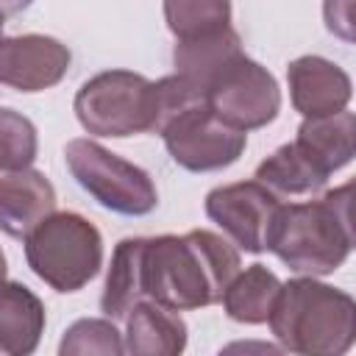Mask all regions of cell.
<instances>
[{"label": "cell", "mask_w": 356, "mask_h": 356, "mask_svg": "<svg viewBox=\"0 0 356 356\" xmlns=\"http://www.w3.org/2000/svg\"><path fill=\"white\" fill-rule=\"evenodd\" d=\"M236 273L239 253L220 234L197 228L184 236L164 234L145 242V298L175 312L217 303Z\"/></svg>", "instance_id": "6da1fadb"}, {"label": "cell", "mask_w": 356, "mask_h": 356, "mask_svg": "<svg viewBox=\"0 0 356 356\" xmlns=\"http://www.w3.org/2000/svg\"><path fill=\"white\" fill-rule=\"evenodd\" d=\"M350 192L353 186L345 184L320 200L281 206L270 228L267 250L300 275H328L342 267L353 248Z\"/></svg>", "instance_id": "7a4b0ae2"}, {"label": "cell", "mask_w": 356, "mask_h": 356, "mask_svg": "<svg viewBox=\"0 0 356 356\" xmlns=\"http://www.w3.org/2000/svg\"><path fill=\"white\" fill-rule=\"evenodd\" d=\"M267 323L284 350L339 356L356 337V303L348 292L303 275L281 284Z\"/></svg>", "instance_id": "3957f363"}, {"label": "cell", "mask_w": 356, "mask_h": 356, "mask_svg": "<svg viewBox=\"0 0 356 356\" xmlns=\"http://www.w3.org/2000/svg\"><path fill=\"white\" fill-rule=\"evenodd\" d=\"M22 242L28 267L56 292H78L103 264L100 231L75 211H53Z\"/></svg>", "instance_id": "277c9868"}, {"label": "cell", "mask_w": 356, "mask_h": 356, "mask_svg": "<svg viewBox=\"0 0 356 356\" xmlns=\"http://www.w3.org/2000/svg\"><path fill=\"white\" fill-rule=\"evenodd\" d=\"M78 122L95 136H134L153 128V83L131 70H106L75 95Z\"/></svg>", "instance_id": "5b68a950"}, {"label": "cell", "mask_w": 356, "mask_h": 356, "mask_svg": "<svg viewBox=\"0 0 356 356\" xmlns=\"http://www.w3.org/2000/svg\"><path fill=\"white\" fill-rule=\"evenodd\" d=\"M64 161L81 189L117 214L142 217L159 203L156 186L142 167L114 156L92 139H72L64 147Z\"/></svg>", "instance_id": "8992f818"}, {"label": "cell", "mask_w": 356, "mask_h": 356, "mask_svg": "<svg viewBox=\"0 0 356 356\" xmlns=\"http://www.w3.org/2000/svg\"><path fill=\"white\" fill-rule=\"evenodd\" d=\"M206 106L231 128L253 131L278 117L281 89L259 61L239 53L206 86Z\"/></svg>", "instance_id": "52a82bcc"}, {"label": "cell", "mask_w": 356, "mask_h": 356, "mask_svg": "<svg viewBox=\"0 0 356 356\" xmlns=\"http://www.w3.org/2000/svg\"><path fill=\"white\" fill-rule=\"evenodd\" d=\"M161 136L172 161L189 172L222 170L234 164L248 145V134L222 122L206 103L175 117Z\"/></svg>", "instance_id": "ba28073f"}, {"label": "cell", "mask_w": 356, "mask_h": 356, "mask_svg": "<svg viewBox=\"0 0 356 356\" xmlns=\"http://www.w3.org/2000/svg\"><path fill=\"white\" fill-rule=\"evenodd\" d=\"M278 197L259 181H239L217 186L206 195V214L217 222L242 250L264 253L273 220L278 214Z\"/></svg>", "instance_id": "9c48e42d"}, {"label": "cell", "mask_w": 356, "mask_h": 356, "mask_svg": "<svg viewBox=\"0 0 356 356\" xmlns=\"http://www.w3.org/2000/svg\"><path fill=\"white\" fill-rule=\"evenodd\" d=\"M70 50L53 36L25 33L0 39V83L19 92L56 86L70 70Z\"/></svg>", "instance_id": "30bf717a"}, {"label": "cell", "mask_w": 356, "mask_h": 356, "mask_svg": "<svg viewBox=\"0 0 356 356\" xmlns=\"http://www.w3.org/2000/svg\"><path fill=\"white\" fill-rule=\"evenodd\" d=\"M292 106L303 117H325L348 108L353 95L350 78L342 67L323 56H300L286 67Z\"/></svg>", "instance_id": "8fae6325"}, {"label": "cell", "mask_w": 356, "mask_h": 356, "mask_svg": "<svg viewBox=\"0 0 356 356\" xmlns=\"http://www.w3.org/2000/svg\"><path fill=\"white\" fill-rule=\"evenodd\" d=\"M56 211V189L36 170H14L0 178V231L25 239Z\"/></svg>", "instance_id": "7c38bea8"}, {"label": "cell", "mask_w": 356, "mask_h": 356, "mask_svg": "<svg viewBox=\"0 0 356 356\" xmlns=\"http://www.w3.org/2000/svg\"><path fill=\"white\" fill-rule=\"evenodd\" d=\"M125 350L134 356H178L186 348V323L175 309L142 298L125 314Z\"/></svg>", "instance_id": "4fadbf2b"}, {"label": "cell", "mask_w": 356, "mask_h": 356, "mask_svg": "<svg viewBox=\"0 0 356 356\" xmlns=\"http://www.w3.org/2000/svg\"><path fill=\"white\" fill-rule=\"evenodd\" d=\"M44 334L42 300L17 281L0 278V353L28 356Z\"/></svg>", "instance_id": "5bb4252c"}, {"label": "cell", "mask_w": 356, "mask_h": 356, "mask_svg": "<svg viewBox=\"0 0 356 356\" xmlns=\"http://www.w3.org/2000/svg\"><path fill=\"white\" fill-rule=\"evenodd\" d=\"M353 134H356L353 111L342 108V111L325 114V117H306L298 128L295 145L325 175H331L353 159Z\"/></svg>", "instance_id": "9a60e30c"}, {"label": "cell", "mask_w": 356, "mask_h": 356, "mask_svg": "<svg viewBox=\"0 0 356 356\" xmlns=\"http://www.w3.org/2000/svg\"><path fill=\"white\" fill-rule=\"evenodd\" d=\"M239 53H242L239 33L231 25H222L211 33L178 39V44L172 50V61H175L178 75H186L189 81H195L197 86L206 89L214 81V75L225 64H231Z\"/></svg>", "instance_id": "2e32d148"}, {"label": "cell", "mask_w": 356, "mask_h": 356, "mask_svg": "<svg viewBox=\"0 0 356 356\" xmlns=\"http://www.w3.org/2000/svg\"><path fill=\"white\" fill-rule=\"evenodd\" d=\"M256 181L264 184L275 197H306L317 195L328 184V175L295 142H289L256 167Z\"/></svg>", "instance_id": "e0dca14e"}, {"label": "cell", "mask_w": 356, "mask_h": 356, "mask_svg": "<svg viewBox=\"0 0 356 356\" xmlns=\"http://www.w3.org/2000/svg\"><path fill=\"white\" fill-rule=\"evenodd\" d=\"M145 242L147 239L134 236V239H122L114 248L111 267H108L106 286H103V298H100V309L111 320H125L131 306L145 298V286H142Z\"/></svg>", "instance_id": "ac0fdd59"}, {"label": "cell", "mask_w": 356, "mask_h": 356, "mask_svg": "<svg viewBox=\"0 0 356 356\" xmlns=\"http://www.w3.org/2000/svg\"><path fill=\"white\" fill-rule=\"evenodd\" d=\"M278 289H281V281L275 273H270L264 264H250L245 273H236L231 278L220 300L231 320L245 325H259V323H267L275 306Z\"/></svg>", "instance_id": "d6986e66"}, {"label": "cell", "mask_w": 356, "mask_h": 356, "mask_svg": "<svg viewBox=\"0 0 356 356\" xmlns=\"http://www.w3.org/2000/svg\"><path fill=\"white\" fill-rule=\"evenodd\" d=\"M164 19L175 39L211 33L231 22V0H164Z\"/></svg>", "instance_id": "ffe728a7"}, {"label": "cell", "mask_w": 356, "mask_h": 356, "mask_svg": "<svg viewBox=\"0 0 356 356\" xmlns=\"http://www.w3.org/2000/svg\"><path fill=\"white\" fill-rule=\"evenodd\" d=\"M58 353L61 356H120L125 353V342H122V334L114 328L111 320H78L72 323L64 337H61V345H58Z\"/></svg>", "instance_id": "44dd1931"}, {"label": "cell", "mask_w": 356, "mask_h": 356, "mask_svg": "<svg viewBox=\"0 0 356 356\" xmlns=\"http://www.w3.org/2000/svg\"><path fill=\"white\" fill-rule=\"evenodd\" d=\"M206 103V89L197 86L195 81H189L186 75H167L161 81L153 83V128L156 134H161L175 117H181L184 111L195 108Z\"/></svg>", "instance_id": "7402d4cb"}, {"label": "cell", "mask_w": 356, "mask_h": 356, "mask_svg": "<svg viewBox=\"0 0 356 356\" xmlns=\"http://www.w3.org/2000/svg\"><path fill=\"white\" fill-rule=\"evenodd\" d=\"M36 128L28 117L0 108V172L25 170L36 159Z\"/></svg>", "instance_id": "603a6c76"}, {"label": "cell", "mask_w": 356, "mask_h": 356, "mask_svg": "<svg viewBox=\"0 0 356 356\" xmlns=\"http://www.w3.org/2000/svg\"><path fill=\"white\" fill-rule=\"evenodd\" d=\"M353 0H325V25L331 33H339L342 39H353V17H350Z\"/></svg>", "instance_id": "cb8c5ba5"}, {"label": "cell", "mask_w": 356, "mask_h": 356, "mask_svg": "<svg viewBox=\"0 0 356 356\" xmlns=\"http://www.w3.org/2000/svg\"><path fill=\"white\" fill-rule=\"evenodd\" d=\"M31 3H33V0H0V14H3V17L19 14V11H25Z\"/></svg>", "instance_id": "d4e9b609"}, {"label": "cell", "mask_w": 356, "mask_h": 356, "mask_svg": "<svg viewBox=\"0 0 356 356\" xmlns=\"http://www.w3.org/2000/svg\"><path fill=\"white\" fill-rule=\"evenodd\" d=\"M0 278H6V256H3V250H0Z\"/></svg>", "instance_id": "484cf974"}, {"label": "cell", "mask_w": 356, "mask_h": 356, "mask_svg": "<svg viewBox=\"0 0 356 356\" xmlns=\"http://www.w3.org/2000/svg\"><path fill=\"white\" fill-rule=\"evenodd\" d=\"M3 19H6V17L0 14V39H3Z\"/></svg>", "instance_id": "4316f807"}]
</instances>
